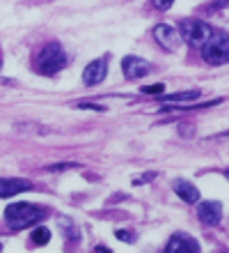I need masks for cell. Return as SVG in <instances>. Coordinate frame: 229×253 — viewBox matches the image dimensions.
Here are the masks:
<instances>
[{"instance_id":"cell-12","label":"cell","mask_w":229,"mask_h":253,"mask_svg":"<svg viewBox=\"0 0 229 253\" xmlns=\"http://www.w3.org/2000/svg\"><path fill=\"white\" fill-rule=\"evenodd\" d=\"M199 90H183V92H174V94H163L165 104H181V101H193L199 99Z\"/></svg>"},{"instance_id":"cell-13","label":"cell","mask_w":229,"mask_h":253,"mask_svg":"<svg viewBox=\"0 0 229 253\" xmlns=\"http://www.w3.org/2000/svg\"><path fill=\"white\" fill-rule=\"evenodd\" d=\"M30 237H33V242L37 244V247H44V244L51 242V230H48L46 226H39V228H34Z\"/></svg>"},{"instance_id":"cell-24","label":"cell","mask_w":229,"mask_h":253,"mask_svg":"<svg viewBox=\"0 0 229 253\" xmlns=\"http://www.w3.org/2000/svg\"><path fill=\"white\" fill-rule=\"evenodd\" d=\"M0 249H2V244H0Z\"/></svg>"},{"instance_id":"cell-20","label":"cell","mask_w":229,"mask_h":253,"mask_svg":"<svg viewBox=\"0 0 229 253\" xmlns=\"http://www.w3.org/2000/svg\"><path fill=\"white\" fill-rule=\"evenodd\" d=\"M78 108H90V111H105L103 106H94V104H80Z\"/></svg>"},{"instance_id":"cell-19","label":"cell","mask_w":229,"mask_h":253,"mask_svg":"<svg viewBox=\"0 0 229 253\" xmlns=\"http://www.w3.org/2000/svg\"><path fill=\"white\" fill-rule=\"evenodd\" d=\"M151 177H154V173H147L144 177H135V182H133V184H144V182L151 180Z\"/></svg>"},{"instance_id":"cell-9","label":"cell","mask_w":229,"mask_h":253,"mask_svg":"<svg viewBox=\"0 0 229 253\" xmlns=\"http://www.w3.org/2000/svg\"><path fill=\"white\" fill-rule=\"evenodd\" d=\"M105 74H108V60H94L85 67V72H83V81H85V85H98L101 81L105 79Z\"/></svg>"},{"instance_id":"cell-4","label":"cell","mask_w":229,"mask_h":253,"mask_svg":"<svg viewBox=\"0 0 229 253\" xmlns=\"http://www.w3.org/2000/svg\"><path fill=\"white\" fill-rule=\"evenodd\" d=\"M211 33H213V28L199 19H183L181 26H179L181 40H186L190 46H195V48H202L204 42L211 37Z\"/></svg>"},{"instance_id":"cell-15","label":"cell","mask_w":229,"mask_h":253,"mask_svg":"<svg viewBox=\"0 0 229 253\" xmlns=\"http://www.w3.org/2000/svg\"><path fill=\"white\" fill-rule=\"evenodd\" d=\"M78 164H73V161H69V164H55V166H48V170L51 173H58V170H69V168H76Z\"/></svg>"},{"instance_id":"cell-14","label":"cell","mask_w":229,"mask_h":253,"mask_svg":"<svg viewBox=\"0 0 229 253\" xmlns=\"http://www.w3.org/2000/svg\"><path fill=\"white\" fill-rule=\"evenodd\" d=\"M163 90H165L163 83H156V85H144L142 87L144 94H156V97H158V94H163Z\"/></svg>"},{"instance_id":"cell-3","label":"cell","mask_w":229,"mask_h":253,"mask_svg":"<svg viewBox=\"0 0 229 253\" xmlns=\"http://www.w3.org/2000/svg\"><path fill=\"white\" fill-rule=\"evenodd\" d=\"M202 58L209 65H227L229 62V35L223 30H213L211 37L204 42Z\"/></svg>"},{"instance_id":"cell-5","label":"cell","mask_w":229,"mask_h":253,"mask_svg":"<svg viewBox=\"0 0 229 253\" xmlns=\"http://www.w3.org/2000/svg\"><path fill=\"white\" fill-rule=\"evenodd\" d=\"M154 37H156V42L165 51H177V48L181 46V35H179V30L172 26H165V23L154 28Z\"/></svg>"},{"instance_id":"cell-21","label":"cell","mask_w":229,"mask_h":253,"mask_svg":"<svg viewBox=\"0 0 229 253\" xmlns=\"http://www.w3.org/2000/svg\"><path fill=\"white\" fill-rule=\"evenodd\" d=\"M227 2H229V0H216V2H213V5H211V7H213V9H218V7L227 5Z\"/></svg>"},{"instance_id":"cell-7","label":"cell","mask_w":229,"mask_h":253,"mask_svg":"<svg viewBox=\"0 0 229 253\" xmlns=\"http://www.w3.org/2000/svg\"><path fill=\"white\" fill-rule=\"evenodd\" d=\"M197 216H199L202 223H206V226H218L220 219H223V203H218V200L199 203V207H197Z\"/></svg>"},{"instance_id":"cell-16","label":"cell","mask_w":229,"mask_h":253,"mask_svg":"<svg viewBox=\"0 0 229 253\" xmlns=\"http://www.w3.org/2000/svg\"><path fill=\"white\" fill-rule=\"evenodd\" d=\"M117 240L129 242V244H131V242H133V235L129 233V230H117Z\"/></svg>"},{"instance_id":"cell-18","label":"cell","mask_w":229,"mask_h":253,"mask_svg":"<svg viewBox=\"0 0 229 253\" xmlns=\"http://www.w3.org/2000/svg\"><path fill=\"white\" fill-rule=\"evenodd\" d=\"M190 126H193V125H186V122H183V125L179 126V131H181V136H190V133H193V131H190Z\"/></svg>"},{"instance_id":"cell-1","label":"cell","mask_w":229,"mask_h":253,"mask_svg":"<svg viewBox=\"0 0 229 253\" xmlns=\"http://www.w3.org/2000/svg\"><path fill=\"white\" fill-rule=\"evenodd\" d=\"M46 216V210L39 205H30V203H14L5 210V221L12 230H23L28 226L39 223Z\"/></svg>"},{"instance_id":"cell-10","label":"cell","mask_w":229,"mask_h":253,"mask_svg":"<svg viewBox=\"0 0 229 253\" xmlns=\"http://www.w3.org/2000/svg\"><path fill=\"white\" fill-rule=\"evenodd\" d=\"M33 189V184L26 180H16V177H0V198H12L16 193H23Z\"/></svg>"},{"instance_id":"cell-17","label":"cell","mask_w":229,"mask_h":253,"mask_svg":"<svg viewBox=\"0 0 229 253\" xmlns=\"http://www.w3.org/2000/svg\"><path fill=\"white\" fill-rule=\"evenodd\" d=\"M151 2H154L158 9H170V5L174 2V0H151Z\"/></svg>"},{"instance_id":"cell-23","label":"cell","mask_w":229,"mask_h":253,"mask_svg":"<svg viewBox=\"0 0 229 253\" xmlns=\"http://www.w3.org/2000/svg\"><path fill=\"white\" fill-rule=\"evenodd\" d=\"M225 175H227V177H229V170H227V173H225Z\"/></svg>"},{"instance_id":"cell-11","label":"cell","mask_w":229,"mask_h":253,"mask_svg":"<svg viewBox=\"0 0 229 253\" xmlns=\"http://www.w3.org/2000/svg\"><path fill=\"white\" fill-rule=\"evenodd\" d=\"M174 193H177L181 200H186V203H197V200H199V191H197V187H193V184L186 182V180L174 182Z\"/></svg>"},{"instance_id":"cell-8","label":"cell","mask_w":229,"mask_h":253,"mask_svg":"<svg viewBox=\"0 0 229 253\" xmlns=\"http://www.w3.org/2000/svg\"><path fill=\"white\" fill-rule=\"evenodd\" d=\"M165 253H202V251H199V244L193 237H188V235H174L167 242Z\"/></svg>"},{"instance_id":"cell-2","label":"cell","mask_w":229,"mask_h":253,"mask_svg":"<svg viewBox=\"0 0 229 253\" xmlns=\"http://www.w3.org/2000/svg\"><path fill=\"white\" fill-rule=\"evenodd\" d=\"M65 65H66V53H65V48L60 46L58 42H51V44H46V46L39 51V55H37V60H34V67H37V72H39V74H46V76H53V74H58Z\"/></svg>"},{"instance_id":"cell-6","label":"cell","mask_w":229,"mask_h":253,"mask_svg":"<svg viewBox=\"0 0 229 253\" xmlns=\"http://www.w3.org/2000/svg\"><path fill=\"white\" fill-rule=\"evenodd\" d=\"M122 69H124V76L129 81L133 79H142L147 74L151 72V65L142 58H137V55H126L124 60H122Z\"/></svg>"},{"instance_id":"cell-22","label":"cell","mask_w":229,"mask_h":253,"mask_svg":"<svg viewBox=\"0 0 229 253\" xmlns=\"http://www.w3.org/2000/svg\"><path fill=\"white\" fill-rule=\"evenodd\" d=\"M94 253H112V251L108 247H97V249H94Z\"/></svg>"},{"instance_id":"cell-25","label":"cell","mask_w":229,"mask_h":253,"mask_svg":"<svg viewBox=\"0 0 229 253\" xmlns=\"http://www.w3.org/2000/svg\"><path fill=\"white\" fill-rule=\"evenodd\" d=\"M0 67H2V62H0Z\"/></svg>"}]
</instances>
